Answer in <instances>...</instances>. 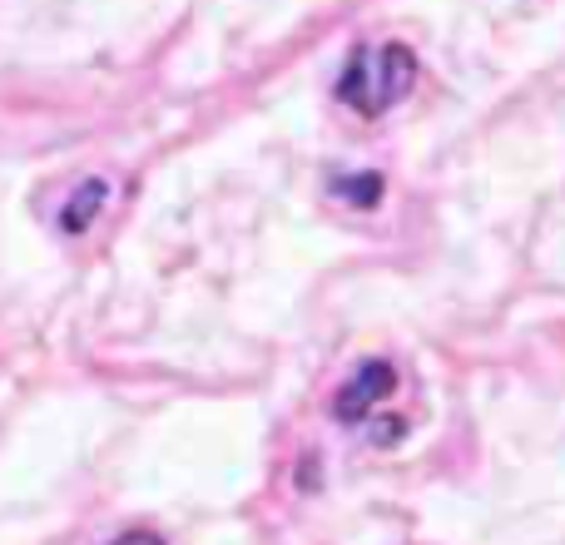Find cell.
I'll return each mask as SVG.
<instances>
[{
  "instance_id": "obj_1",
  "label": "cell",
  "mask_w": 565,
  "mask_h": 545,
  "mask_svg": "<svg viewBox=\"0 0 565 545\" xmlns=\"http://www.w3.org/2000/svg\"><path fill=\"white\" fill-rule=\"evenodd\" d=\"M412 79H417V55L407 45H397V40H387V45H358L352 60L342 65L338 99L352 105L358 115L377 119L407 99Z\"/></svg>"
},
{
  "instance_id": "obj_2",
  "label": "cell",
  "mask_w": 565,
  "mask_h": 545,
  "mask_svg": "<svg viewBox=\"0 0 565 545\" xmlns=\"http://www.w3.org/2000/svg\"><path fill=\"white\" fill-rule=\"evenodd\" d=\"M392 387H397V372H392V362H362L358 372H352V382L338 392V402H332V412H338V421H362L377 402L392 397Z\"/></svg>"
},
{
  "instance_id": "obj_3",
  "label": "cell",
  "mask_w": 565,
  "mask_h": 545,
  "mask_svg": "<svg viewBox=\"0 0 565 545\" xmlns=\"http://www.w3.org/2000/svg\"><path fill=\"white\" fill-rule=\"evenodd\" d=\"M105 194H109L105 179H85V189H79V194H70L65 214H60V228H65V234H85L89 218H95L99 204H105Z\"/></svg>"
},
{
  "instance_id": "obj_4",
  "label": "cell",
  "mask_w": 565,
  "mask_h": 545,
  "mask_svg": "<svg viewBox=\"0 0 565 545\" xmlns=\"http://www.w3.org/2000/svg\"><path fill=\"white\" fill-rule=\"evenodd\" d=\"M115 545H164L159 536H149V531H129V536H119Z\"/></svg>"
}]
</instances>
